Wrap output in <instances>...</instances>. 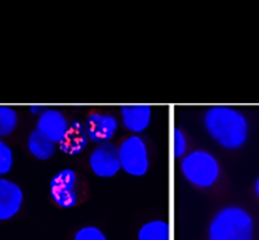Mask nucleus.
<instances>
[{"label":"nucleus","mask_w":259,"mask_h":240,"mask_svg":"<svg viewBox=\"0 0 259 240\" xmlns=\"http://www.w3.org/2000/svg\"><path fill=\"white\" fill-rule=\"evenodd\" d=\"M18 126V114L11 106L0 105V138L8 137Z\"/></svg>","instance_id":"obj_14"},{"label":"nucleus","mask_w":259,"mask_h":240,"mask_svg":"<svg viewBox=\"0 0 259 240\" xmlns=\"http://www.w3.org/2000/svg\"><path fill=\"white\" fill-rule=\"evenodd\" d=\"M89 167L98 177L111 178L116 176L121 169L116 146L110 142L98 145L89 156Z\"/></svg>","instance_id":"obj_6"},{"label":"nucleus","mask_w":259,"mask_h":240,"mask_svg":"<svg viewBox=\"0 0 259 240\" xmlns=\"http://www.w3.org/2000/svg\"><path fill=\"white\" fill-rule=\"evenodd\" d=\"M43 111H44L43 106H40V105L30 106V112H31V114H36V115H39V116H40Z\"/></svg>","instance_id":"obj_18"},{"label":"nucleus","mask_w":259,"mask_h":240,"mask_svg":"<svg viewBox=\"0 0 259 240\" xmlns=\"http://www.w3.org/2000/svg\"><path fill=\"white\" fill-rule=\"evenodd\" d=\"M204 127L208 135L226 150L240 149L248 141V119L228 106H213L206 110Z\"/></svg>","instance_id":"obj_1"},{"label":"nucleus","mask_w":259,"mask_h":240,"mask_svg":"<svg viewBox=\"0 0 259 240\" xmlns=\"http://www.w3.org/2000/svg\"><path fill=\"white\" fill-rule=\"evenodd\" d=\"M138 240H170V226L162 220L146 222L138 231Z\"/></svg>","instance_id":"obj_13"},{"label":"nucleus","mask_w":259,"mask_h":240,"mask_svg":"<svg viewBox=\"0 0 259 240\" xmlns=\"http://www.w3.org/2000/svg\"><path fill=\"white\" fill-rule=\"evenodd\" d=\"M209 240H254L253 220L240 207H226L213 217L208 231Z\"/></svg>","instance_id":"obj_2"},{"label":"nucleus","mask_w":259,"mask_h":240,"mask_svg":"<svg viewBox=\"0 0 259 240\" xmlns=\"http://www.w3.org/2000/svg\"><path fill=\"white\" fill-rule=\"evenodd\" d=\"M187 151V138L181 129L173 132V154L176 157H183Z\"/></svg>","instance_id":"obj_17"},{"label":"nucleus","mask_w":259,"mask_h":240,"mask_svg":"<svg viewBox=\"0 0 259 240\" xmlns=\"http://www.w3.org/2000/svg\"><path fill=\"white\" fill-rule=\"evenodd\" d=\"M70 123L65 115L58 110H44L37 119L36 131L53 143H60L69 129Z\"/></svg>","instance_id":"obj_9"},{"label":"nucleus","mask_w":259,"mask_h":240,"mask_svg":"<svg viewBox=\"0 0 259 240\" xmlns=\"http://www.w3.org/2000/svg\"><path fill=\"white\" fill-rule=\"evenodd\" d=\"M88 137H87L84 124H81L79 120H74L70 123L69 129L66 132L65 137L62 138L58 146L61 151L67 155H79L83 152L88 146Z\"/></svg>","instance_id":"obj_11"},{"label":"nucleus","mask_w":259,"mask_h":240,"mask_svg":"<svg viewBox=\"0 0 259 240\" xmlns=\"http://www.w3.org/2000/svg\"><path fill=\"white\" fill-rule=\"evenodd\" d=\"M120 167L133 177H142L150 168L147 145L141 136L133 135L122 141L117 147Z\"/></svg>","instance_id":"obj_4"},{"label":"nucleus","mask_w":259,"mask_h":240,"mask_svg":"<svg viewBox=\"0 0 259 240\" xmlns=\"http://www.w3.org/2000/svg\"><path fill=\"white\" fill-rule=\"evenodd\" d=\"M181 172L191 185L208 189L218 181L221 168L213 154L205 150H195L182 157Z\"/></svg>","instance_id":"obj_3"},{"label":"nucleus","mask_w":259,"mask_h":240,"mask_svg":"<svg viewBox=\"0 0 259 240\" xmlns=\"http://www.w3.org/2000/svg\"><path fill=\"white\" fill-rule=\"evenodd\" d=\"M27 149L30 154L39 160H48L56 152V143L43 136L39 131H34L30 133L27 138Z\"/></svg>","instance_id":"obj_12"},{"label":"nucleus","mask_w":259,"mask_h":240,"mask_svg":"<svg viewBox=\"0 0 259 240\" xmlns=\"http://www.w3.org/2000/svg\"><path fill=\"white\" fill-rule=\"evenodd\" d=\"M122 126L134 135H140L150 127L152 110L148 105H124L120 109Z\"/></svg>","instance_id":"obj_10"},{"label":"nucleus","mask_w":259,"mask_h":240,"mask_svg":"<svg viewBox=\"0 0 259 240\" xmlns=\"http://www.w3.org/2000/svg\"><path fill=\"white\" fill-rule=\"evenodd\" d=\"M23 203V191L8 178L0 177V221H8L20 212Z\"/></svg>","instance_id":"obj_8"},{"label":"nucleus","mask_w":259,"mask_h":240,"mask_svg":"<svg viewBox=\"0 0 259 240\" xmlns=\"http://www.w3.org/2000/svg\"><path fill=\"white\" fill-rule=\"evenodd\" d=\"M77 176L71 168L57 172L49 183V194L52 200L61 208H72L77 203L76 191Z\"/></svg>","instance_id":"obj_5"},{"label":"nucleus","mask_w":259,"mask_h":240,"mask_svg":"<svg viewBox=\"0 0 259 240\" xmlns=\"http://www.w3.org/2000/svg\"><path fill=\"white\" fill-rule=\"evenodd\" d=\"M254 191H255L256 197H258V199H259V176H258V178H256V181H255V186H254Z\"/></svg>","instance_id":"obj_19"},{"label":"nucleus","mask_w":259,"mask_h":240,"mask_svg":"<svg viewBox=\"0 0 259 240\" xmlns=\"http://www.w3.org/2000/svg\"><path fill=\"white\" fill-rule=\"evenodd\" d=\"M87 137L98 145L108 143L116 135L119 123L115 116L102 112H92L84 123Z\"/></svg>","instance_id":"obj_7"},{"label":"nucleus","mask_w":259,"mask_h":240,"mask_svg":"<svg viewBox=\"0 0 259 240\" xmlns=\"http://www.w3.org/2000/svg\"><path fill=\"white\" fill-rule=\"evenodd\" d=\"M13 167V151L11 146L0 138V177L8 175Z\"/></svg>","instance_id":"obj_15"},{"label":"nucleus","mask_w":259,"mask_h":240,"mask_svg":"<svg viewBox=\"0 0 259 240\" xmlns=\"http://www.w3.org/2000/svg\"><path fill=\"white\" fill-rule=\"evenodd\" d=\"M74 240H107L103 231L96 226H85L77 230Z\"/></svg>","instance_id":"obj_16"}]
</instances>
